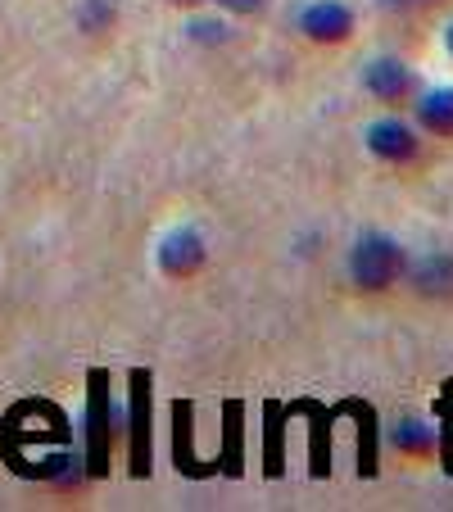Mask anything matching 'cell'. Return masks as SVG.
I'll return each instance as SVG.
<instances>
[{
    "instance_id": "cell-1",
    "label": "cell",
    "mask_w": 453,
    "mask_h": 512,
    "mask_svg": "<svg viewBox=\"0 0 453 512\" xmlns=\"http://www.w3.org/2000/svg\"><path fill=\"white\" fill-rule=\"evenodd\" d=\"M0 454L14 476L64 481V476H73L68 417L50 399H19L0 422Z\"/></svg>"
},
{
    "instance_id": "cell-2",
    "label": "cell",
    "mask_w": 453,
    "mask_h": 512,
    "mask_svg": "<svg viewBox=\"0 0 453 512\" xmlns=\"http://www.w3.org/2000/svg\"><path fill=\"white\" fill-rule=\"evenodd\" d=\"M118 435V413L109 408V372H91L87 377V417H82V463H87V476H105L109 472V449H114Z\"/></svg>"
},
{
    "instance_id": "cell-3",
    "label": "cell",
    "mask_w": 453,
    "mask_h": 512,
    "mask_svg": "<svg viewBox=\"0 0 453 512\" xmlns=\"http://www.w3.org/2000/svg\"><path fill=\"white\" fill-rule=\"evenodd\" d=\"M404 272H408V254L395 236L372 232L354 245V254H349V277H354L363 290H386V286H395Z\"/></svg>"
},
{
    "instance_id": "cell-4",
    "label": "cell",
    "mask_w": 453,
    "mask_h": 512,
    "mask_svg": "<svg viewBox=\"0 0 453 512\" xmlns=\"http://www.w3.org/2000/svg\"><path fill=\"white\" fill-rule=\"evenodd\" d=\"M132 408H127V440H132V476L141 481V476H150V372L136 368L132 377Z\"/></svg>"
},
{
    "instance_id": "cell-5",
    "label": "cell",
    "mask_w": 453,
    "mask_h": 512,
    "mask_svg": "<svg viewBox=\"0 0 453 512\" xmlns=\"http://www.w3.org/2000/svg\"><path fill=\"white\" fill-rule=\"evenodd\" d=\"M309 417V458H313V476H327L331 472V422H336V413L331 408H322L318 399H295V404L286 408V417Z\"/></svg>"
},
{
    "instance_id": "cell-6",
    "label": "cell",
    "mask_w": 453,
    "mask_h": 512,
    "mask_svg": "<svg viewBox=\"0 0 453 512\" xmlns=\"http://www.w3.org/2000/svg\"><path fill=\"white\" fill-rule=\"evenodd\" d=\"M299 28H304V37L313 41H349V32H354V10L349 5H340V0H318V5H309V10L299 14Z\"/></svg>"
},
{
    "instance_id": "cell-7",
    "label": "cell",
    "mask_w": 453,
    "mask_h": 512,
    "mask_svg": "<svg viewBox=\"0 0 453 512\" xmlns=\"http://www.w3.org/2000/svg\"><path fill=\"white\" fill-rule=\"evenodd\" d=\"M363 82H367V91H372L376 100H386V105H399V100H408L413 96V87H417V78H413V68L404 64V59H372L367 64V73H363Z\"/></svg>"
},
{
    "instance_id": "cell-8",
    "label": "cell",
    "mask_w": 453,
    "mask_h": 512,
    "mask_svg": "<svg viewBox=\"0 0 453 512\" xmlns=\"http://www.w3.org/2000/svg\"><path fill=\"white\" fill-rule=\"evenodd\" d=\"M159 268L168 277H191V272L204 268V236L191 232V227H177V232L164 236L159 245Z\"/></svg>"
},
{
    "instance_id": "cell-9",
    "label": "cell",
    "mask_w": 453,
    "mask_h": 512,
    "mask_svg": "<svg viewBox=\"0 0 453 512\" xmlns=\"http://www.w3.org/2000/svg\"><path fill=\"white\" fill-rule=\"evenodd\" d=\"M367 150L386 164H408V159H417V136L399 118H381V123L367 127Z\"/></svg>"
},
{
    "instance_id": "cell-10",
    "label": "cell",
    "mask_w": 453,
    "mask_h": 512,
    "mask_svg": "<svg viewBox=\"0 0 453 512\" xmlns=\"http://www.w3.org/2000/svg\"><path fill=\"white\" fill-rule=\"evenodd\" d=\"M331 413H340V417H354L358 422V476L363 481H372L376 476V445H381V431H376V408L372 404H363V399H340Z\"/></svg>"
},
{
    "instance_id": "cell-11",
    "label": "cell",
    "mask_w": 453,
    "mask_h": 512,
    "mask_svg": "<svg viewBox=\"0 0 453 512\" xmlns=\"http://www.w3.org/2000/svg\"><path fill=\"white\" fill-rule=\"evenodd\" d=\"M173 463H177V472L191 476V481H204V476L213 472V467H204L200 458H195V408L186 404V399L173 404Z\"/></svg>"
},
{
    "instance_id": "cell-12",
    "label": "cell",
    "mask_w": 453,
    "mask_h": 512,
    "mask_svg": "<svg viewBox=\"0 0 453 512\" xmlns=\"http://www.w3.org/2000/svg\"><path fill=\"white\" fill-rule=\"evenodd\" d=\"M218 472L232 476V481L245 472V404H241V399L222 404V454H218Z\"/></svg>"
},
{
    "instance_id": "cell-13",
    "label": "cell",
    "mask_w": 453,
    "mask_h": 512,
    "mask_svg": "<svg viewBox=\"0 0 453 512\" xmlns=\"http://www.w3.org/2000/svg\"><path fill=\"white\" fill-rule=\"evenodd\" d=\"M286 472V408L281 404H263V476L277 481Z\"/></svg>"
},
{
    "instance_id": "cell-14",
    "label": "cell",
    "mask_w": 453,
    "mask_h": 512,
    "mask_svg": "<svg viewBox=\"0 0 453 512\" xmlns=\"http://www.w3.org/2000/svg\"><path fill=\"white\" fill-rule=\"evenodd\" d=\"M417 123L435 136H453V87H435L417 100Z\"/></svg>"
},
{
    "instance_id": "cell-15",
    "label": "cell",
    "mask_w": 453,
    "mask_h": 512,
    "mask_svg": "<svg viewBox=\"0 0 453 512\" xmlns=\"http://www.w3.org/2000/svg\"><path fill=\"white\" fill-rule=\"evenodd\" d=\"M413 286L422 290V295H453V259L449 254H426L422 263L413 268Z\"/></svg>"
},
{
    "instance_id": "cell-16",
    "label": "cell",
    "mask_w": 453,
    "mask_h": 512,
    "mask_svg": "<svg viewBox=\"0 0 453 512\" xmlns=\"http://www.w3.org/2000/svg\"><path fill=\"white\" fill-rule=\"evenodd\" d=\"M390 435H395V449L408 454V458H431L435 454V431L426 422H417V417H404Z\"/></svg>"
},
{
    "instance_id": "cell-17",
    "label": "cell",
    "mask_w": 453,
    "mask_h": 512,
    "mask_svg": "<svg viewBox=\"0 0 453 512\" xmlns=\"http://www.w3.org/2000/svg\"><path fill=\"white\" fill-rule=\"evenodd\" d=\"M114 19V5H109V0H82V10H78V23L82 28H105V23Z\"/></svg>"
},
{
    "instance_id": "cell-18",
    "label": "cell",
    "mask_w": 453,
    "mask_h": 512,
    "mask_svg": "<svg viewBox=\"0 0 453 512\" xmlns=\"http://www.w3.org/2000/svg\"><path fill=\"white\" fill-rule=\"evenodd\" d=\"M440 417H444V467L453 472V381L440 395Z\"/></svg>"
},
{
    "instance_id": "cell-19",
    "label": "cell",
    "mask_w": 453,
    "mask_h": 512,
    "mask_svg": "<svg viewBox=\"0 0 453 512\" xmlns=\"http://www.w3.org/2000/svg\"><path fill=\"white\" fill-rule=\"evenodd\" d=\"M191 41H204V46H218V41H227V28L213 19H195L191 23Z\"/></svg>"
},
{
    "instance_id": "cell-20",
    "label": "cell",
    "mask_w": 453,
    "mask_h": 512,
    "mask_svg": "<svg viewBox=\"0 0 453 512\" xmlns=\"http://www.w3.org/2000/svg\"><path fill=\"white\" fill-rule=\"evenodd\" d=\"M222 10H232V14H259L268 0H218Z\"/></svg>"
},
{
    "instance_id": "cell-21",
    "label": "cell",
    "mask_w": 453,
    "mask_h": 512,
    "mask_svg": "<svg viewBox=\"0 0 453 512\" xmlns=\"http://www.w3.org/2000/svg\"><path fill=\"white\" fill-rule=\"evenodd\" d=\"M444 50H449V55H453V23H449V28H444Z\"/></svg>"
},
{
    "instance_id": "cell-22",
    "label": "cell",
    "mask_w": 453,
    "mask_h": 512,
    "mask_svg": "<svg viewBox=\"0 0 453 512\" xmlns=\"http://www.w3.org/2000/svg\"><path fill=\"white\" fill-rule=\"evenodd\" d=\"M177 5H200V0H177Z\"/></svg>"
}]
</instances>
